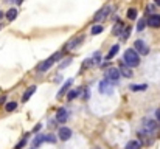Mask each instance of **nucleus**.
Segmentation results:
<instances>
[{
	"mask_svg": "<svg viewBox=\"0 0 160 149\" xmlns=\"http://www.w3.org/2000/svg\"><path fill=\"white\" fill-rule=\"evenodd\" d=\"M82 99H89V89L87 87L84 89V97H82Z\"/></svg>",
	"mask_w": 160,
	"mask_h": 149,
	"instance_id": "obj_33",
	"label": "nucleus"
},
{
	"mask_svg": "<svg viewBox=\"0 0 160 149\" xmlns=\"http://www.w3.org/2000/svg\"><path fill=\"white\" fill-rule=\"evenodd\" d=\"M118 72H120V75H123L124 78H132V76H134V72H132V68H131V67H128L124 62H120Z\"/></svg>",
	"mask_w": 160,
	"mask_h": 149,
	"instance_id": "obj_7",
	"label": "nucleus"
},
{
	"mask_svg": "<svg viewBox=\"0 0 160 149\" xmlns=\"http://www.w3.org/2000/svg\"><path fill=\"white\" fill-rule=\"evenodd\" d=\"M146 25H149L152 28H160V16L159 14H151L146 20Z\"/></svg>",
	"mask_w": 160,
	"mask_h": 149,
	"instance_id": "obj_9",
	"label": "nucleus"
},
{
	"mask_svg": "<svg viewBox=\"0 0 160 149\" xmlns=\"http://www.w3.org/2000/svg\"><path fill=\"white\" fill-rule=\"evenodd\" d=\"M118 50H120V45H118V44H117V45H113L112 48L109 50V53H107L106 61H110V59H112V57H113V56H115V54L118 53Z\"/></svg>",
	"mask_w": 160,
	"mask_h": 149,
	"instance_id": "obj_17",
	"label": "nucleus"
},
{
	"mask_svg": "<svg viewBox=\"0 0 160 149\" xmlns=\"http://www.w3.org/2000/svg\"><path fill=\"white\" fill-rule=\"evenodd\" d=\"M156 118H157V120L160 121V107L157 109V110H156Z\"/></svg>",
	"mask_w": 160,
	"mask_h": 149,
	"instance_id": "obj_34",
	"label": "nucleus"
},
{
	"mask_svg": "<svg viewBox=\"0 0 160 149\" xmlns=\"http://www.w3.org/2000/svg\"><path fill=\"white\" fill-rule=\"evenodd\" d=\"M72 84H73V79H67L65 82H64V86L61 87V90L58 92V98H61V97H64L67 92H68V89L72 87Z\"/></svg>",
	"mask_w": 160,
	"mask_h": 149,
	"instance_id": "obj_14",
	"label": "nucleus"
},
{
	"mask_svg": "<svg viewBox=\"0 0 160 149\" xmlns=\"http://www.w3.org/2000/svg\"><path fill=\"white\" fill-rule=\"evenodd\" d=\"M52 65H53V61H52V59L48 57V59L42 61V62H41V64H39V65L36 67V70H38L39 73H42V72H47V70H48V68H50Z\"/></svg>",
	"mask_w": 160,
	"mask_h": 149,
	"instance_id": "obj_10",
	"label": "nucleus"
},
{
	"mask_svg": "<svg viewBox=\"0 0 160 149\" xmlns=\"http://www.w3.org/2000/svg\"><path fill=\"white\" fill-rule=\"evenodd\" d=\"M27 140H28V137H23V138H22V140H20V142H19V143L16 145V148H14V149H22V148H23V146H25V143H27Z\"/></svg>",
	"mask_w": 160,
	"mask_h": 149,
	"instance_id": "obj_30",
	"label": "nucleus"
},
{
	"mask_svg": "<svg viewBox=\"0 0 160 149\" xmlns=\"http://www.w3.org/2000/svg\"><path fill=\"white\" fill-rule=\"evenodd\" d=\"M90 61V65H98L100 64V61H101V53L100 51H97L95 54H93V57L92 59H89Z\"/></svg>",
	"mask_w": 160,
	"mask_h": 149,
	"instance_id": "obj_21",
	"label": "nucleus"
},
{
	"mask_svg": "<svg viewBox=\"0 0 160 149\" xmlns=\"http://www.w3.org/2000/svg\"><path fill=\"white\" fill-rule=\"evenodd\" d=\"M22 2H23V0H16V3H17V5H20Z\"/></svg>",
	"mask_w": 160,
	"mask_h": 149,
	"instance_id": "obj_37",
	"label": "nucleus"
},
{
	"mask_svg": "<svg viewBox=\"0 0 160 149\" xmlns=\"http://www.w3.org/2000/svg\"><path fill=\"white\" fill-rule=\"evenodd\" d=\"M16 17H17V9H16V8L8 9V12H6V19H8L9 22H12V20H16Z\"/></svg>",
	"mask_w": 160,
	"mask_h": 149,
	"instance_id": "obj_18",
	"label": "nucleus"
},
{
	"mask_svg": "<svg viewBox=\"0 0 160 149\" xmlns=\"http://www.w3.org/2000/svg\"><path fill=\"white\" fill-rule=\"evenodd\" d=\"M110 9H112V6H104V8H101V9L93 16V20H95V22H100V20L106 19L107 16H109V12H110Z\"/></svg>",
	"mask_w": 160,
	"mask_h": 149,
	"instance_id": "obj_6",
	"label": "nucleus"
},
{
	"mask_svg": "<svg viewBox=\"0 0 160 149\" xmlns=\"http://www.w3.org/2000/svg\"><path fill=\"white\" fill-rule=\"evenodd\" d=\"M103 33V27L101 25H93L92 27V34H100Z\"/></svg>",
	"mask_w": 160,
	"mask_h": 149,
	"instance_id": "obj_24",
	"label": "nucleus"
},
{
	"mask_svg": "<svg viewBox=\"0 0 160 149\" xmlns=\"http://www.w3.org/2000/svg\"><path fill=\"white\" fill-rule=\"evenodd\" d=\"M72 135H73V132H72V129H70V127H61V129H59V132H58V137H59V140H62V142L70 140V138H72Z\"/></svg>",
	"mask_w": 160,
	"mask_h": 149,
	"instance_id": "obj_5",
	"label": "nucleus"
},
{
	"mask_svg": "<svg viewBox=\"0 0 160 149\" xmlns=\"http://www.w3.org/2000/svg\"><path fill=\"white\" fill-rule=\"evenodd\" d=\"M67 118H68V112H67L65 109H59V110L56 112V121H58V123L64 124V123L67 121Z\"/></svg>",
	"mask_w": 160,
	"mask_h": 149,
	"instance_id": "obj_11",
	"label": "nucleus"
},
{
	"mask_svg": "<svg viewBox=\"0 0 160 149\" xmlns=\"http://www.w3.org/2000/svg\"><path fill=\"white\" fill-rule=\"evenodd\" d=\"M62 54H64L62 51H58V53H54V54H52V56H50V59L53 61V64H54L56 61H59V59L62 57Z\"/></svg>",
	"mask_w": 160,
	"mask_h": 149,
	"instance_id": "obj_27",
	"label": "nucleus"
},
{
	"mask_svg": "<svg viewBox=\"0 0 160 149\" xmlns=\"http://www.w3.org/2000/svg\"><path fill=\"white\" fill-rule=\"evenodd\" d=\"M151 135H152V134H149V132H146V131H145V132H143V131H140V132H138L140 142H142L145 146H149V145L152 143V138H148V137H151Z\"/></svg>",
	"mask_w": 160,
	"mask_h": 149,
	"instance_id": "obj_12",
	"label": "nucleus"
},
{
	"mask_svg": "<svg viewBox=\"0 0 160 149\" xmlns=\"http://www.w3.org/2000/svg\"><path fill=\"white\" fill-rule=\"evenodd\" d=\"M140 148H142V145H140L137 140H131V142H128L126 146H124V149H140Z\"/></svg>",
	"mask_w": 160,
	"mask_h": 149,
	"instance_id": "obj_20",
	"label": "nucleus"
},
{
	"mask_svg": "<svg viewBox=\"0 0 160 149\" xmlns=\"http://www.w3.org/2000/svg\"><path fill=\"white\" fill-rule=\"evenodd\" d=\"M0 17H3V14H2V11H0Z\"/></svg>",
	"mask_w": 160,
	"mask_h": 149,
	"instance_id": "obj_38",
	"label": "nucleus"
},
{
	"mask_svg": "<svg viewBox=\"0 0 160 149\" xmlns=\"http://www.w3.org/2000/svg\"><path fill=\"white\" fill-rule=\"evenodd\" d=\"M78 95H79V92H78V90H72V92H68V93H67V99H68V101H72V99L76 98Z\"/></svg>",
	"mask_w": 160,
	"mask_h": 149,
	"instance_id": "obj_26",
	"label": "nucleus"
},
{
	"mask_svg": "<svg viewBox=\"0 0 160 149\" xmlns=\"http://www.w3.org/2000/svg\"><path fill=\"white\" fill-rule=\"evenodd\" d=\"M123 59H124V64L128 65V67H137L138 64H140V56L135 53V50L129 48L124 51V56H123Z\"/></svg>",
	"mask_w": 160,
	"mask_h": 149,
	"instance_id": "obj_1",
	"label": "nucleus"
},
{
	"mask_svg": "<svg viewBox=\"0 0 160 149\" xmlns=\"http://www.w3.org/2000/svg\"><path fill=\"white\" fill-rule=\"evenodd\" d=\"M146 89H148V84H134V86H131L132 92H145Z\"/></svg>",
	"mask_w": 160,
	"mask_h": 149,
	"instance_id": "obj_19",
	"label": "nucleus"
},
{
	"mask_svg": "<svg viewBox=\"0 0 160 149\" xmlns=\"http://www.w3.org/2000/svg\"><path fill=\"white\" fill-rule=\"evenodd\" d=\"M154 2H156V5H157V6H160V0H154Z\"/></svg>",
	"mask_w": 160,
	"mask_h": 149,
	"instance_id": "obj_36",
	"label": "nucleus"
},
{
	"mask_svg": "<svg viewBox=\"0 0 160 149\" xmlns=\"http://www.w3.org/2000/svg\"><path fill=\"white\" fill-rule=\"evenodd\" d=\"M41 143H44V135H38L34 138V143H33V148H38Z\"/></svg>",
	"mask_w": 160,
	"mask_h": 149,
	"instance_id": "obj_23",
	"label": "nucleus"
},
{
	"mask_svg": "<svg viewBox=\"0 0 160 149\" xmlns=\"http://www.w3.org/2000/svg\"><path fill=\"white\" fill-rule=\"evenodd\" d=\"M128 17H129V19H132V20H134V19H135V17H137V9H135V8H131V9H129V11H128Z\"/></svg>",
	"mask_w": 160,
	"mask_h": 149,
	"instance_id": "obj_28",
	"label": "nucleus"
},
{
	"mask_svg": "<svg viewBox=\"0 0 160 149\" xmlns=\"http://www.w3.org/2000/svg\"><path fill=\"white\" fill-rule=\"evenodd\" d=\"M36 90H38V87H36V86H30V87L25 90V93H23V97H22V101H23V102H27L28 99L36 93Z\"/></svg>",
	"mask_w": 160,
	"mask_h": 149,
	"instance_id": "obj_15",
	"label": "nucleus"
},
{
	"mask_svg": "<svg viewBox=\"0 0 160 149\" xmlns=\"http://www.w3.org/2000/svg\"><path fill=\"white\" fill-rule=\"evenodd\" d=\"M82 41H84V34H82V36H76L73 41H70V42L65 45V50H73L75 47H78V45H79Z\"/></svg>",
	"mask_w": 160,
	"mask_h": 149,
	"instance_id": "obj_13",
	"label": "nucleus"
},
{
	"mask_svg": "<svg viewBox=\"0 0 160 149\" xmlns=\"http://www.w3.org/2000/svg\"><path fill=\"white\" fill-rule=\"evenodd\" d=\"M143 127H145L146 132L154 134V132L159 129V124H157L156 121H152V120H145V121H143Z\"/></svg>",
	"mask_w": 160,
	"mask_h": 149,
	"instance_id": "obj_8",
	"label": "nucleus"
},
{
	"mask_svg": "<svg viewBox=\"0 0 160 149\" xmlns=\"http://www.w3.org/2000/svg\"><path fill=\"white\" fill-rule=\"evenodd\" d=\"M134 50H135V53H137V54L140 53V54H145V56H146V54L149 53V47H148L142 39L135 41V44H134Z\"/></svg>",
	"mask_w": 160,
	"mask_h": 149,
	"instance_id": "obj_4",
	"label": "nucleus"
},
{
	"mask_svg": "<svg viewBox=\"0 0 160 149\" xmlns=\"http://www.w3.org/2000/svg\"><path fill=\"white\" fill-rule=\"evenodd\" d=\"M45 142H48V143H54L56 142V137L52 135V134H48V135H44V143Z\"/></svg>",
	"mask_w": 160,
	"mask_h": 149,
	"instance_id": "obj_29",
	"label": "nucleus"
},
{
	"mask_svg": "<svg viewBox=\"0 0 160 149\" xmlns=\"http://www.w3.org/2000/svg\"><path fill=\"white\" fill-rule=\"evenodd\" d=\"M145 27H146V20H145V19H140V20H138V25H137V30L142 31Z\"/></svg>",
	"mask_w": 160,
	"mask_h": 149,
	"instance_id": "obj_31",
	"label": "nucleus"
},
{
	"mask_svg": "<svg viewBox=\"0 0 160 149\" xmlns=\"http://www.w3.org/2000/svg\"><path fill=\"white\" fill-rule=\"evenodd\" d=\"M98 90H100L101 95H112V93H113V86H112V82L103 79V81L100 82V86H98Z\"/></svg>",
	"mask_w": 160,
	"mask_h": 149,
	"instance_id": "obj_2",
	"label": "nucleus"
},
{
	"mask_svg": "<svg viewBox=\"0 0 160 149\" xmlns=\"http://www.w3.org/2000/svg\"><path fill=\"white\" fill-rule=\"evenodd\" d=\"M106 81H109V82H118L120 81V72H118V68H115V67L107 68Z\"/></svg>",
	"mask_w": 160,
	"mask_h": 149,
	"instance_id": "obj_3",
	"label": "nucleus"
},
{
	"mask_svg": "<svg viewBox=\"0 0 160 149\" xmlns=\"http://www.w3.org/2000/svg\"><path fill=\"white\" fill-rule=\"evenodd\" d=\"M68 64H72V59H70V57H68V59H65V61H64V62H62V64H61L59 67H61V68H65V67H67Z\"/></svg>",
	"mask_w": 160,
	"mask_h": 149,
	"instance_id": "obj_32",
	"label": "nucleus"
},
{
	"mask_svg": "<svg viewBox=\"0 0 160 149\" xmlns=\"http://www.w3.org/2000/svg\"><path fill=\"white\" fill-rule=\"evenodd\" d=\"M41 127H42V126H41V124H38V126H36V127H34V132H38V131H39V129H41Z\"/></svg>",
	"mask_w": 160,
	"mask_h": 149,
	"instance_id": "obj_35",
	"label": "nucleus"
},
{
	"mask_svg": "<svg viewBox=\"0 0 160 149\" xmlns=\"http://www.w3.org/2000/svg\"><path fill=\"white\" fill-rule=\"evenodd\" d=\"M123 30H124V23L120 20V22H117V23L113 25V28H112V33H113V34H120Z\"/></svg>",
	"mask_w": 160,
	"mask_h": 149,
	"instance_id": "obj_16",
	"label": "nucleus"
},
{
	"mask_svg": "<svg viewBox=\"0 0 160 149\" xmlns=\"http://www.w3.org/2000/svg\"><path fill=\"white\" fill-rule=\"evenodd\" d=\"M5 109H6V112H12V110H16L17 109V102H6V106H5Z\"/></svg>",
	"mask_w": 160,
	"mask_h": 149,
	"instance_id": "obj_22",
	"label": "nucleus"
},
{
	"mask_svg": "<svg viewBox=\"0 0 160 149\" xmlns=\"http://www.w3.org/2000/svg\"><path fill=\"white\" fill-rule=\"evenodd\" d=\"M129 33H131V28H124L121 33H120V36H121V39L123 41H126L128 37H129Z\"/></svg>",
	"mask_w": 160,
	"mask_h": 149,
	"instance_id": "obj_25",
	"label": "nucleus"
}]
</instances>
